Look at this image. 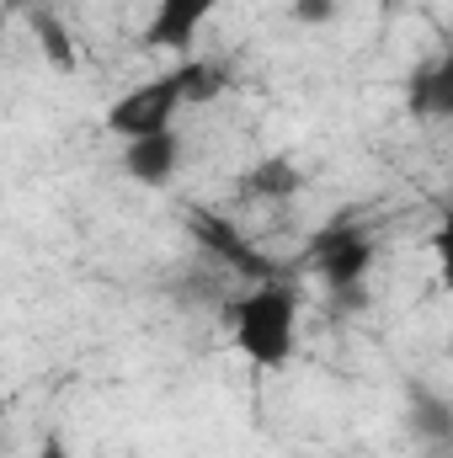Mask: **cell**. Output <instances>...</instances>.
Instances as JSON below:
<instances>
[{
  "label": "cell",
  "instance_id": "cell-10",
  "mask_svg": "<svg viewBox=\"0 0 453 458\" xmlns=\"http://www.w3.org/2000/svg\"><path fill=\"white\" fill-rule=\"evenodd\" d=\"M411 427L422 432V437H432V443H449L453 437V411L443 394H432V389H411Z\"/></svg>",
  "mask_w": 453,
  "mask_h": 458
},
{
  "label": "cell",
  "instance_id": "cell-7",
  "mask_svg": "<svg viewBox=\"0 0 453 458\" xmlns=\"http://www.w3.org/2000/svg\"><path fill=\"white\" fill-rule=\"evenodd\" d=\"M411 113L449 117L453 113V59H432L411 75Z\"/></svg>",
  "mask_w": 453,
  "mask_h": 458
},
{
  "label": "cell",
  "instance_id": "cell-2",
  "mask_svg": "<svg viewBox=\"0 0 453 458\" xmlns=\"http://www.w3.org/2000/svg\"><path fill=\"white\" fill-rule=\"evenodd\" d=\"M315 272L326 277V293L337 299V310H363L368 304V272H373V240L352 225H331L315 234L310 245Z\"/></svg>",
  "mask_w": 453,
  "mask_h": 458
},
{
  "label": "cell",
  "instance_id": "cell-9",
  "mask_svg": "<svg viewBox=\"0 0 453 458\" xmlns=\"http://www.w3.org/2000/svg\"><path fill=\"white\" fill-rule=\"evenodd\" d=\"M32 38H38V48H43V59H48L54 75H75L81 70V48H75L70 27L54 11H32Z\"/></svg>",
  "mask_w": 453,
  "mask_h": 458
},
{
  "label": "cell",
  "instance_id": "cell-13",
  "mask_svg": "<svg viewBox=\"0 0 453 458\" xmlns=\"http://www.w3.org/2000/svg\"><path fill=\"white\" fill-rule=\"evenodd\" d=\"M32 458H70L64 432H43V443H38V454H32Z\"/></svg>",
  "mask_w": 453,
  "mask_h": 458
},
{
  "label": "cell",
  "instance_id": "cell-5",
  "mask_svg": "<svg viewBox=\"0 0 453 458\" xmlns=\"http://www.w3.org/2000/svg\"><path fill=\"white\" fill-rule=\"evenodd\" d=\"M225 0H155L150 21H144V48H171V54H187L198 43V27L219 11Z\"/></svg>",
  "mask_w": 453,
  "mask_h": 458
},
{
  "label": "cell",
  "instance_id": "cell-6",
  "mask_svg": "<svg viewBox=\"0 0 453 458\" xmlns=\"http://www.w3.org/2000/svg\"><path fill=\"white\" fill-rule=\"evenodd\" d=\"M182 165V139L176 128L166 133H144V139H128L123 144V171L139 182V187H166Z\"/></svg>",
  "mask_w": 453,
  "mask_h": 458
},
{
  "label": "cell",
  "instance_id": "cell-11",
  "mask_svg": "<svg viewBox=\"0 0 453 458\" xmlns=\"http://www.w3.org/2000/svg\"><path fill=\"white\" fill-rule=\"evenodd\" d=\"M176 75H182V102H214L225 91V70L214 59H182Z\"/></svg>",
  "mask_w": 453,
  "mask_h": 458
},
{
  "label": "cell",
  "instance_id": "cell-8",
  "mask_svg": "<svg viewBox=\"0 0 453 458\" xmlns=\"http://www.w3.org/2000/svg\"><path fill=\"white\" fill-rule=\"evenodd\" d=\"M251 198H267V203H283V198H294L299 187H304V171L288 160V155H267L261 165H251L245 171V182H240Z\"/></svg>",
  "mask_w": 453,
  "mask_h": 458
},
{
  "label": "cell",
  "instance_id": "cell-1",
  "mask_svg": "<svg viewBox=\"0 0 453 458\" xmlns=\"http://www.w3.org/2000/svg\"><path fill=\"white\" fill-rule=\"evenodd\" d=\"M225 320H229L235 346H240L256 368L283 373V368L294 362V342H299V293H294L283 277L256 283L251 293H240L225 310Z\"/></svg>",
  "mask_w": 453,
  "mask_h": 458
},
{
  "label": "cell",
  "instance_id": "cell-12",
  "mask_svg": "<svg viewBox=\"0 0 453 458\" xmlns=\"http://www.w3.org/2000/svg\"><path fill=\"white\" fill-rule=\"evenodd\" d=\"M294 11H299V21H331V11H337V0H299Z\"/></svg>",
  "mask_w": 453,
  "mask_h": 458
},
{
  "label": "cell",
  "instance_id": "cell-14",
  "mask_svg": "<svg viewBox=\"0 0 453 458\" xmlns=\"http://www.w3.org/2000/svg\"><path fill=\"white\" fill-rule=\"evenodd\" d=\"M0 421H5V394H0Z\"/></svg>",
  "mask_w": 453,
  "mask_h": 458
},
{
  "label": "cell",
  "instance_id": "cell-4",
  "mask_svg": "<svg viewBox=\"0 0 453 458\" xmlns=\"http://www.w3.org/2000/svg\"><path fill=\"white\" fill-rule=\"evenodd\" d=\"M187 229H192V240H198L214 261L235 267L240 277H251V283H272V277H278V267H272L240 229L229 225L225 214H214V208H187Z\"/></svg>",
  "mask_w": 453,
  "mask_h": 458
},
{
  "label": "cell",
  "instance_id": "cell-3",
  "mask_svg": "<svg viewBox=\"0 0 453 458\" xmlns=\"http://www.w3.org/2000/svg\"><path fill=\"white\" fill-rule=\"evenodd\" d=\"M182 107H187V102H182V75H176V70H166V75H155V81H144V86L123 91L113 107H107V128H113L117 139L166 133V128L176 123Z\"/></svg>",
  "mask_w": 453,
  "mask_h": 458
}]
</instances>
